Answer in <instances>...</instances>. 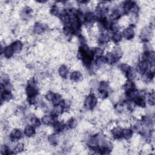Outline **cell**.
<instances>
[{
    "label": "cell",
    "instance_id": "obj_23",
    "mask_svg": "<svg viewBox=\"0 0 155 155\" xmlns=\"http://www.w3.org/2000/svg\"><path fill=\"white\" fill-rule=\"evenodd\" d=\"M119 68L120 70V72L124 74L125 75L130 71V70L131 68L130 66L127 63H122L119 66Z\"/></svg>",
    "mask_w": 155,
    "mask_h": 155
},
{
    "label": "cell",
    "instance_id": "obj_2",
    "mask_svg": "<svg viewBox=\"0 0 155 155\" xmlns=\"http://www.w3.org/2000/svg\"><path fill=\"white\" fill-rule=\"evenodd\" d=\"M150 66H151L149 62L141 60L138 63V65L137 66V70L139 73L144 74L149 71V68H150Z\"/></svg>",
    "mask_w": 155,
    "mask_h": 155
},
{
    "label": "cell",
    "instance_id": "obj_3",
    "mask_svg": "<svg viewBox=\"0 0 155 155\" xmlns=\"http://www.w3.org/2000/svg\"><path fill=\"white\" fill-rule=\"evenodd\" d=\"M26 95L28 98H32L36 96L38 94V90L36 85H30L28 84L26 89Z\"/></svg>",
    "mask_w": 155,
    "mask_h": 155
},
{
    "label": "cell",
    "instance_id": "obj_4",
    "mask_svg": "<svg viewBox=\"0 0 155 155\" xmlns=\"http://www.w3.org/2000/svg\"><path fill=\"white\" fill-rule=\"evenodd\" d=\"M10 136L12 141H17L22 138V132L18 128H15L12 130Z\"/></svg>",
    "mask_w": 155,
    "mask_h": 155
},
{
    "label": "cell",
    "instance_id": "obj_31",
    "mask_svg": "<svg viewBox=\"0 0 155 155\" xmlns=\"http://www.w3.org/2000/svg\"><path fill=\"white\" fill-rule=\"evenodd\" d=\"M77 125V121L73 118H71L67 121V126L70 128H74Z\"/></svg>",
    "mask_w": 155,
    "mask_h": 155
},
{
    "label": "cell",
    "instance_id": "obj_30",
    "mask_svg": "<svg viewBox=\"0 0 155 155\" xmlns=\"http://www.w3.org/2000/svg\"><path fill=\"white\" fill-rule=\"evenodd\" d=\"M10 152V149L9 148L7 145H2L1 147V154L2 155H5V154H12Z\"/></svg>",
    "mask_w": 155,
    "mask_h": 155
},
{
    "label": "cell",
    "instance_id": "obj_11",
    "mask_svg": "<svg viewBox=\"0 0 155 155\" xmlns=\"http://www.w3.org/2000/svg\"><path fill=\"white\" fill-rule=\"evenodd\" d=\"M110 40V37L108 34L106 33H102L100 34L98 38V43L101 45L107 44L109 43Z\"/></svg>",
    "mask_w": 155,
    "mask_h": 155
},
{
    "label": "cell",
    "instance_id": "obj_5",
    "mask_svg": "<svg viewBox=\"0 0 155 155\" xmlns=\"http://www.w3.org/2000/svg\"><path fill=\"white\" fill-rule=\"evenodd\" d=\"M122 34L126 40H130L135 36V30L132 27H128L124 30Z\"/></svg>",
    "mask_w": 155,
    "mask_h": 155
},
{
    "label": "cell",
    "instance_id": "obj_35",
    "mask_svg": "<svg viewBox=\"0 0 155 155\" xmlns=\"http://www.w3.org/2000/svg\"><path fill=\"white\" fill-rule=\"evenodd\" d=\"M90 86L92 88V89H95L96 87H98V86H99L97 80H92L90 81V83H89Z\"/></svg>",
    "mask_w": 155,
    "mask_h": 155
},
{
    "label": "cell",
    "instance_id": "obj_15",
    "mask_svg": "<svg viewBox=\"0 0 155 155\" xmlns=\"http://www.w3.org/2000/svg\"><path fill=\"white\" fill-rule=\"evenodd\" d=\"M135 3L133 1H126L123 3L122 4V10L125 13H128L131 11V9H132V7Z\"/></svg>",
    "mask_w": 155,
    "mask_h": 155
},
{
    "label": "cell",
    "instance_id": "obj_34",
    "mask_svg": "<svg viewBox=\"0 0 155 155\" xmlns=\"http://www.w3.org/2000/svg\"><path fill=\"white\" fill-rule=\"evenodd\" d=\"M54 95H55V94H54L53 91H48L47 93V94H46L45 98L46 100L47 101L50 102V101H52V99L53 98Z\"/></svg>",
    "mask_w": 155,
    "mask_h": 155
},
{
    "label": "cell",
    "instance_id": "obj_27",
    "mask_svg": "<svg viewBox=\"0 0 155 155\" xmlns=\"http://www.w3.org/2000/svg\"><path fill=\"white\" fill-rule=\"evenodd\" d=\"M93 54H94V57H96V58L103 57L104 50L101 48H95L92 50Z\"/></svg>",
    "mask_w": 155,
    "mask_h": 155
},
{
    "label": "cell",
    "instance_id": "obj_22",
    "mask_svg": "<svg viewBox=\"0 0 155 155\" xmlns=\"http://www.w3.org/2000/svg\"><path fill=\"white\" fill-rule=\"evenodd\" d=\"M135 84L131 80L127 81L124 84V89L125 90L126 92L135 89Z\"/></svg>",
    "mask_w": 155,
    "mask_h": 155
},
{
    "label": "cell",
    "instance_id": "obj_16",
    "mask_svg": "<svg viewBox=\"0 0 155 155\" xmlns=\"http://www.w3.org/2000/svg\"><path fill=\"white\" fill-rule=\"evenodd\" d=\"M151 34V30L149 27H144L142 29L141 32V38L142 40H147L150 38Z\"/></svg>",
    "mask_w": 155,
    "mask_h": 155
},
{
    "label": "cell",
    "instance_id": "obj_6",
    "mask_svg": "<svg viewBox=\"0 0 155 155\" xmlns=\"http://www.w3.org/2000/svg\"><path fill=\"white\" fill-rule=\"evenodd\" d=\"M82 74L80 71H75L71 73V79L72 81L75 82H79L82 80Z\"/></svg>",
    "mask_w": 155,
    "mask_h": 155
},
{
    "label": "cell",
    "instance_id": "obj_18",
    "mask_svg": "<svg viewBox=\"0 0 155 155\" xmlns=\"http://www.w3.org/2000/svg\"><path fill=\"white\" fill-rule=\"evenodd\" d=\"M64 100L62 98V96L58 94H55L52 99V103L53 105H57L59 104H63Z\"/></svg>",
    "mask_w": 155,
    "mask_h": 155
},
{
    "label": "cell",
    "instance_id": "obj_12",
    "mask_svg": "<svg viewBox=\"0 0 155 155\" xmlns=\"http://www.w3.org/2000/svg\"><path fill=\"white\" fill-rule=\"evenodd\" d=\"M58 73L62 78H67L68 75V68L67 66L64 64L61 66L58 69Z\"/></svg>",
    "mask_w": 155,
    "mask_h": 155
},
{
    "label": "cell",
    "instance_id": "obj_33",
    "mask_svg": "<svg viewBox=\"0 0 155 155\" xmlns=\"http://www.w3.org/2000/svg\"><path fill=\"white\" fill-rule=\"evenodd\" d=\"M154 91H152L148 96V101L151 106L154 105Z\"/></svg>",
    "mask_w": 155,
    "mask_h": 155
},
{
    "label": "cell",
    "instance_id": "obj_1",
    "mask_svg": "<svg viewBox=\"0 0 155 155\" xmlns=\"http://www.w3.org/2000/svg\"><path fill=\"white\" fill-rule=\"evenodd\" d=\"M98 103V99L94 95H88L84 101V107L87 110H92L94 108Z\"/></svg>",
    "mask_w": 155,
    "mask_h": 155
},
{
    "label": "cell",
    "instance_id": "obj_24",
    "mask_svg": "<svg viewBox=\"0 0 155 155\" xmlns=\"http://www.w3.org/2000/svg\"><path fill=\"white\" fill-rule=\"evenodd\" d=\"M99 90L101 91H108L110 89V84L107 81H102L99 84Z\"/></svg>",
    "mask_w": 155,
    "mask_h": 155
},
{
    "label": "cell",
    "instance_id": "obj_7",
    "mask_svg": "<svg viewBox=\"0 0 155 155\" xmlns=\"http://www.w3.org/2000/svg\"><path fill=\"white\" fill-rule=\"evenodd\" d=\"M13 95L11 93L10 91L7 90H4L1 92V102L2 103L3 102H9L13 99Z\"/></svg>",
    "mask_w": 155,
    "mask_h": 155
},
{
    "label": "cell",
    "instance_id": "obj_21",
    "mask_svg": "<svg viewBox=\"0 0 155 155\" xmlns=\"http://www.w3.org/2000/svg\"><path fill=\"white\" fill-rule=\"evenodd\" d=\"M59 140V136L56 133L50 134L48 136V141L50 142V144H52L53 145H55L58 144Z\"/></svg>",
    "mask_w": 155,
    "mask_h": 155
},
{
    "label": "cell",
    "instance_id": "obj_20",
    "mask_svg": "<svg viewBox=\"0 0 155 155\" xmlns=\"http://www.w3.org/2000/svg\"><path fill=\"white\" fill-rule=\"evenodd\" d=\"M133 136V131L128 128L122 129V137L124 138L126 140H128Z\"/></svg>",
    "mask_w": 155,
    "mask_h": 155
},
{
    "label": "cell",
    "instance_id": "obj_25",
    "mask_svg": "<svg viewBox=\"0 0 155 155\" xmlns=\"http://www.w3.org/2000/svg\"><path fill=\"white\" fill-rule=\"evenodd\" d=\"M30 122L32 126H33L34 127H39L41 126V124L40 119L36 117V116H33V117L31 118Z\"/></svg>",
    "mask_w": 155,
    "mask_h": 155
},
{
    "label": "cell",
    "instance_id": "obj_14",
    "mask_svg": "<svg viewBox=\"0 0 155 155\" xmlns=\"http://www.w3.org/2000/svg\"><path fill=\"white\" fill-rule=\"evenodd\" d=\"M24 133L27 137H32L35 134V128L33 126L27 125L24 129Z\"/></svg>",
    "mask_w": 155,
    "mask_h": 155
},
{
    "label": "cell",
    "instance_id": "obj_17",
    "mask_svg": "<svg viewBox=\"0 0 155 155\" xmlns=\"http://www.w3.org/2000/svg\"><path fill=\"white\" fill-rule=\"evenodd\" d=\"M14 51L11 47V45L9 46H7V47H4V50H3V54H4V57L6 58H10L13 57V54H14Z\"/></svg>",
    "mask_w": 155,
    "mask_h": 155
},
{
    "label": "cell",
    "instance_id": "obj_19",
    "mask_svg": "<svg viewBox=\"0 0 155 155\" xmlns=\"http://www.w3.org/2000/svg\"><path fill=\"white\" fill-rule=\"evenodd\" d=\"M104 57L105 59L106 63L108 64H112L115 63L116 61H117V59H116V58H115V57L111 52H108Z\"/></svg>",
    "mask_w": 155,
    "mask_h": 155
},
{
    "label": "cell",
    "instance_id": "obj_28",
    "mask_svg": "<svg viewBox=\"0 0 155 155\" xmlns=\"http://www.w3.org/2000/svg\"><path fill=\"white\" fill-rule=\"evenodd\" d=\"M115 110L117 113H121L124 110V105L121 102L116 103L115 106Z\"/></svg>",
    "mask_w": 155,
    "mask_h": 155
},
{
    "label": "cell",
    "instance_id": "obj_13",
    "mask_svg": "<svg viewBox=\"0 0 155 155\" xmlns=\"http://www.w3.org/2000/svg\"><path fill=\"white\" fill-rule=\"evenodd\" d=\"M55 117L51 115H45L42 118V122L46 126L53 124L55 123Z\"/></svg>",
    "mask_w": 155,
    "mask_h": 155
},
{
    "label": "cell",
    "instance_id": "obj_29",
    "mask_svg": "<svg viewBox=\"0 0 155 155\" xmlns=\"http://www.w3.org/2000/svg\"><path fill=\"white\" fill-rule=\"evenodd\" d=\"M24 144L22 142H20L17 144L16 146L14 148V150L16 153H21L24 150Z\"/></svg>",
    "mask_w": 155,
    "mask_h": 155
},
{
    "label": "cell",
    "instance_id": "obj_8",
    "mask_svg": "<svg viewBox=\"0 0 155 155\" xmlns=\"http://www.w3.org/2000/svg\"><path fill=\"white\" fill-rule=\"evenodd\" d=\"M10 45L14 51V53L16 54L21 53L22 50L23 44L21 41H15L13 42Z\"/></svg>",
    "mask_w": 155,
    "mask_h": 155
},
{
    "label": "cell",
    "instance_id": "obj_9",
    "mask_svg": "<svg viewBox=\"0 0 155 155\" xmlns=\"http://www.w3.org/2000/svg\"><path fill=\"white\" fill-rule=\"evenodd\" d=\"M45 30L44 25L41 22H36L34 26L33 32L36 35H40L43 33Z\"/></svg>",
    "mask_w": 155,
    "mask_h": 155
},
{
    "label": "cell",
    "instance_id": "obj_26",
    "mask_svg": "<svg viewBox=\"0 0 155 155\" xmlns=\"http://www.w3.org/2000/svg\"><path fill=\"white\" fill-rule=\"evenodd\" d=\"M122 35L119 32L114 33V34L112 37V40L115 43H118L120 42L122 40Z\"/></svg>",
    "mask_w": 155,
    "mask_h": 155
},
{
    "label": "cell",
    "instance_id": "obj_10",
    "mask_svg": "<svg viewBox=\"0 0 155 155\" xmlns=\"http://www.w3.org/2000/svg\"><path fill=\"white\" fill-rule=\"evenodd\" d=\"M122 128L121 127L116 126L111 130V133L112 136L115 139H120L122 138Z\"/></svg>",
    "mask_w": 155,
    "mask_h": 155
},
{
    "label": "cell",
    "instance_id": "obj_32",
    "mask_svg": "<svg viewBox=\"0 0 155 155\" xmlns=\"http://www.w3.org/2000/svg\"><path fill=\"white\" fill-rule=\"evenodd\" d=\"M50 13L52 15H53V16H57V15L60 14L61 12H59V7L56 6V5L53 6L51 8V9H50Z\"/></svg>",
    "mask_w": 155,
    "mask_h": 155
}]
</instances>
